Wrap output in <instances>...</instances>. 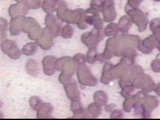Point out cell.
Returning <instances> with one entry per match:
<instances>
[{
    "label": "cell",
    "instance_id": "277c9868",
    "mask_svg": "<svg viewBox=\"0 0 160 120\" xmlns=\"http://www.w3.org/2000/svg\"><path fill=\"white\" fill-rule=\"evenodd\" d=\"M78 64L75 62L73 58L64 56L56 59L55 68L56 70L66 74L72 76L77 71Z\"/></svg>",
    "mask_w": 160,
    "mask_h": 120
},
{
    "label": "cell",
    "instance_id": "d6986e66",
    "mask_svg": "<svg viewBox=\"0 0 160 120\" xmlns=\"http://www.w3.org/2000/svg\"><path fill=\"white\" fill-rule=\"evenodd\" d=\"M38 46L36 41V42H30L25 45L22 48V52L24 55L31 56L34 54L38 49Z\"/></svg>",
    "mask_w": 160,
    "mask_h": 120
},
{
    "label": "cell",
    "instance_id": "4316f807",
    "mask_svg": "<svg viewBox=\"0 0 160 120\" xmlns=\"http://www.w3.org/2000/svg\"><path fill=\"white\" fill-rule=\"evenodd\" d=\"M116 24L114 23H111L108 24L103 30V33L106 36H113L116 34Z\"/></svg>",
    "mask_w": 160,
    "mask_h": 120
},
{
    "label": "cell",
    "instance_id": "ffe728a7",
    "mask_svg": "<svg viewBox=\"0 0 160 120\" xmlns=\"http://www.w3.org/2000/svg\"><path fill=\"white\" fill-rule=\"evenodd\" d=\"M86 109L91 116L92 118H96L101 114L102 112L101 106L96 104V102L89 104Z\"/></svg>",
    "mask_w": 160,
    "mask_h": 120
},
{
    "label": "cell",
    "instance_id": "7a4b0ae2",
    "mask_svg": "<svg viewBox=\"0 0 160 120\" xmlns=\"http://www.w3.org/2000/svg\"><path fill=\"white\" fill-rule=\"evenodd\" d=\"M72 76L63 72L59 76V81L63 85L66 95L71 101L80 99V91Z\"/></svg>",
    "mask_w": 160,
    "mask_h": 120
},
{
    "label": "cell",
    "instance_id": "e0dca14e",
    "mask_svg": "<svg viewBox=\"0 0 160 120\" xmlns=\"http://www.w3.org/2000/svg\"><path fill=\"white\" fill-rule=\"evenodd\" d=\"M60 0H44L42 2V10L48 13H52L56 11L58 4Z\"/></svg>",
    "mask_w": 160,
    "mask_h": 120
},
{
    "label": "cell",
    "instance_id": "f1b7e54d",
    "mask_svg": "<svg viewBox=\"0 0 160 120\" xmlns=\"http://www.w3.org/2000/svg\"><path fill=\"white\" fill-rule=\"evenodd\" d=\"M73 59L75 61V62L78 64V66L81 65V64H85L86 61H87L86 56L85 55L82 54H81V53H78V54H75L73 56Z\"/></svg>",
    "mask_w": 160,
    "mask_h": 120
},
{
    "label": "cell",
    "instance_id": "603a6c76",
    "mask_svg": "<svg viewBox=\"0 0 160 120\" xmlns=\"http://www.w3.org/2000/svg\"><path fill=\"white\" fill-rule=\"evenodd\" d=\"M98 53L97 52L96 49L90 48L89 49L87 54H86V59L87 61L89 64H93L96 61H98Z\"/></svg>",
    "mask_w": 160,
    "mask_h": 120
},
{
    "label": "cell",
    "instance_id": "ac0fdd59",
    "mask_svg": "<svg viewBox=\"0 0 160 120\" xmlns=\"http://www.w3.org/2000/svg\"><path fill=\"white\" fill-rule=\"evenodd\" d=\"M93 99L94 102L102 106L106 104L108 101V96L105 91L99 90L94 93Z\"/></svg>",
    "mask_w": 160,
    "mask_h": 120
},
{
    "label": "cell",
    "instance_id": "cb8c5ba5",
    "mask_svg": "<svg viewBox=\"0 0 160 120\" xmlns=\"http://www.w3.org/2000/svg\"><path fill=\"white\" fill-rule=\"evenodd\" d=\"M74 28L72 26L69 24H66L62 28L61 35L63 38H71L74 34Z\"/></svg>",
    "mask_w": 160,
    "mask_h": 120
},
{
    "label": "cell",
    "instance_id": "4fadbf2b",
    "mask_svg": "<svg viewBox=\"0 0 160 120\" xmlns=\"http://www.w3.org/2000/svg\"><path fill=\"white\" fill-rule=\"evenodd\" d=\"M25 17L22 16L11 18L9 24V32L11 35L17 36L20 34L22 29V22Z\"/></svg>",
    "mask_w": 160,
    "mask_h": 120
},
{
    "label": "cell",
    "instance_id": "9c48e42d",
    "mask_svg": "<svg viewBox=\"0 0 160 120\" xmlns=\"http://www.w3.org/2000/svg\"><path fill=\"white\" fill-rule=\"evenodd\" d=\"M54 37L51 34L47 27L42 29L41 33L36 39L38 46L44 50L49 49L54 44L53 38Z\"/></svg>",
    "mask_w": 160,
    "mask_h": 120
},
{
    "label": "cell",
    "instance_id": "ba28073f",
    "mask_svg": "<svg viewBox=\"0 0 160 120\" xmlns=\"http://www.w3.org/2000/svg\"><path fill=\"white\" fill-rule=\"evenodd\" d=\"M52 13H48L45 18L46 27L50 31L54 37H57L61 34L62 23Z\"/></svg>",
    "mask_w": 160,
    "mask_h": 120
},
{
    "label": "cell",
    "instance_id": "7402d4cb",
    "mask_svg": "<svg viewBox=\"0 0 160 120\" xmlns=\"http://www.w3.org/2000/svg\"><path fill=\"white\" fill-rule=\"evenodd\" d=\"M29 106L31 108V109H32L33 110L36 111L38 110L39 107L42 104V100L40 99V98H39L37 96H31L29 99Z\"/></svg>",
    "mask_w": 160,
    "mask_h": 120
},
{
    "label": "cell",
    "instance_id": "6da1fadb",
    "mask_svg": "<svg viewBox=\"0 0 160 120\" xmlns=\"http://www.w3.org/2000/svg\"><path fill=\"white\" fill-rule=\"evenodd\" d=\"M84 9L79 8L74 10L69 9L65 1L60 0L56 9V15L60 21L70 24H78L82 16Z\"/></svg>",
    "mask_w": 160,
    "mask_h": 120
},
{
    "label": "cell",
    "instance_id": "7c38bea8",
    "mask_svg": "<svg viewBox=\"0 0 160 120\" xmlns=\"http://www.w3.org/2000/svg\"><path fill=\"white\" fill-rule=\"evenodd\" d=\"M57 58L54 56H45L42 61L44 73L47 76H51L56 70L55 68V62Z\"/></svg>",
    "mask_w": 160,
    "mask_h": 120
},
{
    "label": "cell",
    "instance_id": "83f0119b",
    "mask_svg": "<svg viewBox=\"0 0 160 120\" xmlns=\"http://www.w3.org/2000/svg\"><path fill=\"white\" fill-rule=\"evenodd\" d=\"M103 2L104 0H91L90 2L91 8L98 12H100L102 11Z\"/></svg>",
    "mask_w": 160,
    "mask_h": 120
},
{
    "label": "cell",
    "instance_id": "8992f818",
    "mask_svg": "<svg viewBox=\"0 0 160 120\" xmlns=\"http://www.w3.org/2000/svg\"><path fill=\"white\" fill-rule=\"evenodd\" d=\"M104 35V33L101 30L94 28L90 32H86L82 34L81 39L89 49H96L99 42L103 39Z\"/></svg>",
    "mask_w": 160,
    "mask_h": 120
},
{
    "label": "cell",
    "instance_id": "5bb4252c",
    "mask_svg": "<svg viewBox=\"0 0 160 120\" xmlns=\"http://www.w3.org/2000/svg\"><path fill=\"white\" fill-rule=\"evenodd\" d=\"M53 111V106L49 102L42 103L37 111L38 118H49Z\"/></svg>",
    "mask_w": 160,
    "mask_h": 120
},
{
    "label": "cell",
    "instance_id": "8fae6325",
    "mask_svg": "<svg viewBox=\"0 0 160 120\" xmlns=\"http://www.w3.org/2000/svg\"><path fill=\"white\" fill-rule=\"evenodd\" d=\"M103 20L106 22H110L116 18L114 3L112 0H104L101 11Z\"/></svg>",
    "mask_w": 160,
    "mask_h": 120
},
{
    "label": "cell",
    "instance_id": "52a82bcc",
    "mask_svg": "<svg viewBox=\"0 0 160 120\" xmlns=\"http://www.w3.org/2000/svg\"><path fill=\"white\" fill-rule=\"evenodd\" d=\"M1 50L12 59H18L21 55L20 49L17 46L16 43L10 39H4L1 41Z\"/></svg>",
    "mask_w": 160,
    "mask_h": 120
},
{
    "label": "cell",
    "instance_id": "9a60e30c",
    "mask_svg": "<svg viewBox=\"0 0 160 120\" xmlns=\"http://www.w3.org/2000/svg\"><path fill=\"white\" fill-rule=\"evenodd\" d=\"M25 69L28 74L32 76H36L39 73V64L34 59H28L26 62Z\"/></svg>",
    "mask_w": 160,
    "mask_h": 120
},
{
    "label": "cell",
    "instance_id": "f546056e",
    "mask_svg": "<svg viewBox=\"0 0 160 120\" xmlns=\"http://www.w3.org/2000/svg\"><path fill=\"white\" fill-rule=\"evenodd\" d=\"M112 108H113L112 104H109V105L105 106L104 109H105V111H106L107 112H109V111H111V109H112Z\"/></svg>",
    "mask_w": 160,
    "mask_h": 120
},
{
    "label": "cell",
    "instance_id": "d4e9b609",
    "mask_svg": "<svg viewBox=\"0 0 160 120\" xmlns=\"http://www.w3.org/2000/svg\"><path fill=\"white\" fill-rule=\"evenodd\" d=\"M8 28V22L6 19L1 18H0V30H1V41L6 39V31Z\"/></svg>",
    "mask_w": 160,
    "mask_h": 120
},
{
    "label": "cell",
    "instance_id": "30bf717a",
    "mask_svg": "<svg viewBox=\"0 0 160 120\" xmlns=\"http://www.w3.org/2000/svg\"><path fill=\"white\" fill-rule=\"evenodd\" d=\"M29 8L25 1L18 2L9 7L8 14L11 18L17 16H25L29 12Z\"/></svg>",
    "mask_w": 160,
    "mask_h": 120
},
{
    "label": "cell",
    "instance_id": "484cf974",
    "mask_svg": "<svg viewBox=\"0 0 160 120\" xmlns=\"http://www.w3.org/2000/svg\"><path fill=\"white\" fill-rule=\"evenodd\" d=\"M24 1H25L29 9H36L42 6V2L41 0H24Z\"/></svg>",
    "mask_w": 160,
    "mask_h": 120
},
{
    "label": "cell",
    "instance_id": "4dcf8cb0",
    "mask_svg": "<svg viewBox=\"0 0 160 120\" xmlns=\"http://www.w3.org/2000/svg\"><path fill=\"white\" fill-rule=\"evenodd\" d=\"M14 1H16L17 2H21V1H24V0H14Z\"/></svg>",
    "mask_w": 160,
    "mask_h": 120
},
{
    "label": "cell",
    "instance_id": "3957f363",
    "mask_svg": "<svg viewBox=\"0 0 160 120\" xmlns=\"http://www.w3.org/2000/svg\"><path fill=\"white\" fill-rule=\"evenodd\" d=\"M76 73L78 82L81 85L86 86L97 85V78L93 75L89 68L85 64L78 66Z\"/></svg>",
    "mask_w": 160,
    "mask_h": 120
},
{
    "label": "cell",
    "instance_id": "5b68a950",
    "mask_svg": "<svg viewBox=\"0 0 160 120\" xmlns=\"http://www.w3.org/2000/svg\"><path fill=\"white\" fill-rule=\"evenodd\" d=\"M42 29L36 20L31 17H25L22 22L23 32L27 33L31 40H36Z\"/></svg>",
    "mask_w": 160,
    "mask_h": 120
},
{
    "label": "cell",
    "instance_id": "44dd1931",
    "mask_svg": "<svg viewBox=\"0 0 160 120\" xmlns=\"http://www.w3.org/2000/svg\"><path fill=\"white\" fill-rule=\"evenodd\" d=\"M71 109L73 112L74 115H77L82 113L84 111V108L83 107L80 99L71 101Z\"/></svg>",
    "mask_w": 160,
    "mask_h": 120
},
{
    "label": "cell",
    "instance_id": "2e32d148",
    "mask_svg": "<svg viewBox=\"0 0 160 120\" xmlns=\"http://www.w3.org/2000/svg\"><path fill=\"white\" fill-rule=\"evenodd\" d=\"M111 64L107 62L104 64L102 71V74H101V77L100 79V81L104 84H108L111 80Z\"/></svg>",
    "mask_w": 160,
    "mask_h": 120
}]
</instances>
